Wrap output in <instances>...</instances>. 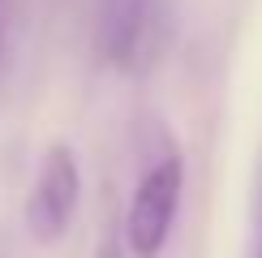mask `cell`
<instances>
[{
    "mask_svg": "<svg viewBox=\"0 0 262 258\" xmlns=\"http://www.w3.org/2000/svg\"><path fill=\"white\" fill-rule=\"evenodd\" d=\"M258 258H262V250H258Z\"/></svg>",
    "mask_w": 262,
    "mask_h": 258,
    "instance_id": "cell-5",
    "label": "cell"
},
{
    "mask_svg": "<svg viewBox=\"0 0 262 258\" xmlns=\"http://www.w3.org/2000/svg\"><path fill=\"white\" fill-rule=\"evenodd\" d=\"M181 193H185V155L177 146H168L163 155H155L142 168V177L134 181V193H129L125 220H121V245L134 258L163 254L172 228H177Z\"/></svg>",
    "mask_w": 262,
    "mask_h": 258,
    "instance_id": "cell-1",
    "label": "cell"
},
{
    "mask_svg": "<svg viewBox=\"0 0 262 258\" xmlns=\"http://www.w3.org/2000/svg\"><path fill=\"white\" fill-rule=\"evenodd\" d=\"M163 0H95V52L125 73L146 69L163 48Z\"/></svg>",
    "mask_w": 262,
    "mask_h": 258,
    "instance_id": "cell-2",
    "label": "cell"
},
{
    "mask_svg": "<svg viewBox=\"0 0 262 258\" xmlns=\"http://www.w3.org/2000/svg\"><path fill=\"white\" fill-rule=\"evenodd\" d=\"M0 43H5V0H0Z\"/></svg>",
    "mask_w": 262,
    "mask_h": 258,
    "instance_id": "cell-4",
    "label": "cell"
},
{
    "mask_svg": "<svg viewBox=\"0 0 262 258\" xmlns=\"http://www.w3.org/2000/svg\"><path fill=\"white\" fill-rule=\"evenodd\" d=\"M78 202H82V168L69 142H52L39 159L35 185L26 193V211L21 224L39 245H56L69 236L73 220H78Z\"/></svg>",
    "mask_w": 262,
    "mask_h": 258,
    "instance_id": "cell-3",
    "label": "cell"
}]
</instances>
